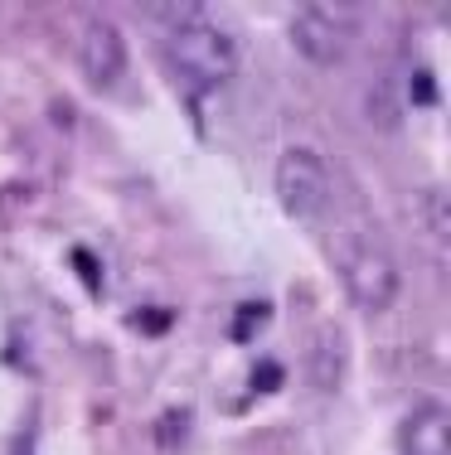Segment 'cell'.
Returning a JSON list of instances; mask_svg holds the SVG:
<instances>
[{"instance_id": "obj_3", "label": "cell", "mask_w": 451, "mask_h": 455, "mask_svg": "<svg viewBox=\"0 0 451 455\" xmlns=\"http://www.w3.org/2000/svg\"><path fill=\"white\" fill-rule=\"evenodd\" d=\"M286 35H292V49L306 63L335 68V63L350 59L354 39H359V10L340 5V0H310L286 20Z\"/></svg>"}, {"instance_id": "obj_7", "label": "cell", "mask_w": 451, "mask_h": 455, "mask_svg": "<svg viewBox=\"0 0 451 455\" xmlns=\"http://www.w3.org/2000/svg\"><path fill=\"white\" fill-rule=\"evenodd\" d=\"M403 97L413 107H437V78H432V68H407V78H403Z\"/></svg>"}, {"instance_id": "obj_9", "label": "cell", "mask_w": 451, "mask_h": 455, "mask_svg": "<svg viewBox=\"0 0 451 455\" xmlns=\"http://www.w3.org/2000/svg\"><path fill=\"white\" fill-rule=\"evenodd\" d=\"M253 387H257V393H277V387H282V363L262 359L253 368Z\"/></svg>"}, {"instance_id": "obj_4", "label": "cell", "mask_w": 451, "mask_h": 455, "mask_svg": "<svg viewBox=\"0 0 451 455\" xmlns=\"http://www.w3.org/2000/svg\"><path fill=\"white\" fill-rule=\"evenodd\" d=\"M272 184H277V204L296 223H316L335 199V180H330V165L316 146H286L277 156Z\"/></svg>"}, {"instance_id": "obj_6", "label": "cell", "mask_w": 451, "mask_h": 455, "mask_svg": "<svg viewBox=\"0 0 451 455\" xmlns=\"http://www.w3.org/2000/svg\"><path fill=\"white\" fill-rule=\"evenodd\" d=\"M399 455H451V411L442 403H417L399 427Z\"/></svg>"}, {"instance_id": "obj_8", "label": "cell", "mask_w": 451, "mask_h": 455, "mask_svg": "<svg viewBox=\"0 0 451 455\" xmlns=\"http://www.w3.org/2000/svg\"><path fill=\"white\" fill-rule=\"evenodd\" d=\"M267 315H272V310H267V300H248V306H238V315H233V330H229V334H233L238 344H248L253 334L267 324Z\"/></svg>"}, {"instance_id": "obj_11", "label": "cell", "mask_w": 451, "mask_h": 455, "mask_svg": "<svg viewBox=\"0 0 451 455\" xmlns=\"http://www.w3.org/2000/svg\"><path fill=\"white\" fill-rule=\"evenodd\" d=\"M73 262L83 267V281H88V291H98V272H93V257H88V252H73Z\"/></svg>"}, {"instance_id": "obj_1", "label": "cell", "mask_w": 451, "mask_h": 455, "mask_svg": "<svg viewBox=\"0 0 451 455\" xmlns=\"http://www.w3.org/2000/svg\"><path fill=\"white\" fill-rule=\"evenodd\" d=\"M160 20H165V59L175 68L180 88H189L195 97L229 88L233 73H238V39L199 5L160 10Z\"/></svg>"}, {"instance_id": "obj_2", "label": "cell", "mask_w": 451, "mask_h": 455, "mask_svg": "<svg viewBox=\"0 0 451 455\" xmlns=\"http://www.w3.org/2000/svg\"><path fill=\"white\" fill-rule=\"evenodd\" d=\"M335 272L345 281V296L364 315H383L393 310L403 291V272H399V257L389 252V243L379 237L374 223H345L335 237Z\"/></svg>"}, {"instance_id": "obj_5", "label": "cell", "mask_w": 451, "mask_h": 455, "mask_svg": "<svg viewBox=\"0 0 451 455\" xmlns=\"http://www.w3.org/2000/svg\"><path fill=\"white\" fill-rule=\"evenodd\" d=\"M78 68L98 92L117 88L126 78V39L107 15H88L78 29Z\"/></svg>"}, {"instance_id": "obj_10", "label": "cell", "mask_w": 451, "mask_h": 455, "mask_svg": "<svg viewBox=\"0 0 451 455\" xmlns=\"http://www.w3.org/2000/svg\"><path fill=\"white\" fill-rule=\"evenodd\" d=\"M136 330H150V334L170 330V310L165 306H150V315H136Z\"/></svg>"}]
</instances>
